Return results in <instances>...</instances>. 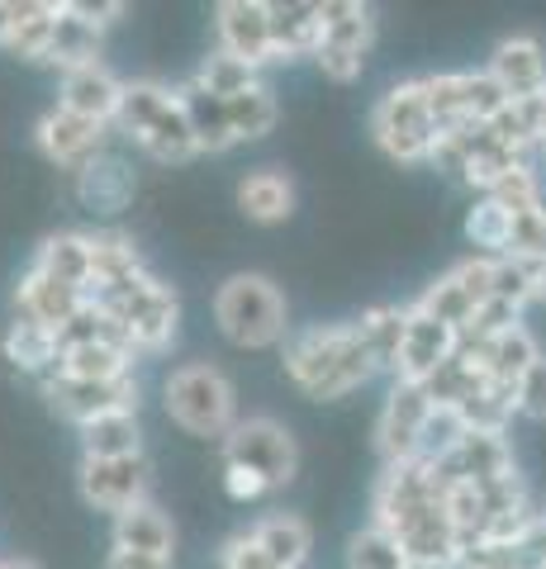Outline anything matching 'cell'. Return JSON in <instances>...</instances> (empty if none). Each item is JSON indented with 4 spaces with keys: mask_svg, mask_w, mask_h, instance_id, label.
<instances>
[{
    "mask_svg": "<svg viewBox=\"0 0 546 569\" xmlns=\"http://www.w3.org/2000/svg\"><path fill=\"white\" fill-rule=\"evenodd\" d=\"M286 370L309 399H343L351 389H361L380 366L371 361V351L351 323H324L299 332L286 347Z\"/></svg>",
    "mask_w": 546,
    "mask_h": 569,
    "instance_id": "cell-1",
    "label": "cell"
},
{
    "mask_svg": "<svg viewBox=\"0 0 546 569\" xmlns=\"http://www.w3.org/2000/svg\"><path fill=\"white\" fill-rule=\"evenodd\" d=\"M215 323L234 347L267 351L286 337V295L267 276H228L215 295Z\"/></svg>",
    "mask_w": 546,
    "mask_h": 569,
    "instance_id": "cell-2",
    "label": "cell"
},
{
    "mask_svg": "<svg viewBox=\"0 0 546 569\" xmlns=\"http://www.w3.org/2000/svg\"><path fill=\"white\" fill-rule=\"evenodd\" d=\"M167 413L176 427H186L190 437H228L238 422V395L234 385H228V376L219 366L209 361H190V366H176L167 385Z\"/></svg>",
    "mask_w": 546,
    "mask_h": 569,
    "instance_id": "cell-3",
    "label": "cell"
},
{
    "mask_svg": "<svg viewBox=\"0 0 546 569\" xmlns=\"http://www.w3.org/2000/svg\"><path fill=\"white\" fill-rule=\"evenodd\" d=\"M91 305H100L119 328H125L133 356L138 351H167L176 342V328H181V305H176V290L157 280L152 271H143L133 284H125V290H115L105 299H91Z\"/></svg>",
    "mask_w": 546,
    "mask_h": 569,
    "instance_id": "cell-4",
    "label": "cell"
},
{
    "mask_svg": "<svg viewBox=\"0 0 546 569\" xmlns=\"http://www.w3.org/2000/svg\"><path fill=\"white\" fill-rule=\"evenodd\" d=\"M371 133L395 162H428L437 123L423 100V81H399L395 91H385L380 104L371 110Z\"/></svg>",
    "mask_w": 546,
    "mask_h": 569,
    "instance_id": "cell-5",
    "label": "cell"
},
{
    "mask_svg": "<svg viewBox=\"0 0 546 569\" xmlns=\"http://www.w3.org/2000/svg\"><path fill=\"white\" fill-rule=\"evenodd\" d=\"M371 39H376L371 6H357V0H324L314 62H319L324 77H332V81H357L361 67H366V52H371Z\"/></svg>",
    "mask_w": 546,
    "mask_h": 569,
    "instance_id": "cell-6",
    "label": "cell"
},
{
    "mask_svg": "<svg viewBox=\"0 0 546 569\" xmlns=\"http://www.w3.org/2000/svg\"><path fill=\"white\" fill-rule=\"evenodd\" d=\"M224 466L252 470L271 493V489H280V485H290L295 479L299 447L276 418H248V422H234V432L224 437Z\"/></svg>",
    "mask_w": 546,
    "mask_h": 569,
    "instance_id": "cell-7",
    "label": "cell"
},
{
    "mask_svg": "<svg viewBox=\"0 0 546 569\" xmlns=\"http://www.w3.org/2000/svg\"><path fill=\"white\" fill-rule=\"evenodd\" d=\"M423 100H428V114L443 129L456 123H489L504 110V91L489 81V71H443V77H423Z\"/></svg>",
    "mask_w": 546,
    "mask_h": 569,
    "instance_id": "cell-8",
    "label": "cell"
},
{
    "mask_svg": "<svg viewBox=\"0 0 546 569\" xmlns=\"http://www.w3.org/2000/svg\"><path fill=\"white\" fill-rule=\"evenodd\" d=\"M43 399L58 418L67 422H96L105 413H138V380H72V376H48L43 380Z\"/></svg>",
    "mask_w": 546,
    "mask_h": 569,
    "instance_id": "cell-9",
    "label": "cell"
},
{
    "mask_svg": "<svg viewBox=\"0 0 546 569\" xmlns=\"http://www.w3.org/2000/svg\"><path fill=\"white\" fill-rule=\"evenodd\" d=\"M148 456L119 460H86L81 456V498L100 512H125L148 498Z\"/></svg>",
    "mask_w": 546,
    "mask_h": 569,
    "instance_id": "cell-10",
    "label": "cell"
},
{
    "mask_svg": "<svg viewBox=\"0 0 546 569\" xmlns=\"http://www.w3.org/2000/svg\"><path fill=\"white\" fill-rule=\"evenodd\" d=\"M390 537L399 541L409 569H456L461 565V537H456V527L443 518L437 503L418 508L404 522H395Z\"/></svg>",
    "mask_w": 546,
    "mask_h": 569,
    "instance_id": "cell-11",
    "label": "cell"
},
{
    "mask_svg": "<svg viewBox=\"0 0 546 569\" xmlns=\"http://www.w3.org/2000/svg\"><path fill=\"white\" fill-rule=\"evenodd\" d=\"M215 24H219V52H228V58L248 62L252 71L276 62L267 0H224V6H215Z\"/></svg>",
    "mask_w": 546,
    "mask_h": 569,
    "instance_id": "cell-12",
    "label": "cell"
},
{
    "mask_svg": "<svg viewBox=\"0 0 546 569\" xmlns=\"http://www.w3.org/2000/svg\"><path fill=\"white\" fill-rule=\"evenodd\" d=\"M428 408H433L428 389L395 380L390 399H385V413L376 422V447L385 456V466H399V460H414L418 456V432H423V418H428Z\"/></svg>",
    "mask_w": 546,
    "mask_h": 569,
    "instance_id": "cell-13",
    "label": "cell"
},
{
    "mask_svg": "<svg viewBox=\"0 0 546 569\" xmlns=\"http://www.w3.org/2000/svg\"><path fill=\"white\" fill-rule=\"evenodd\" d=\"M33 138H39V152L48 157L52 167H62V171H81L91 157L105 152V123L77 119V114L58 110V104H52V110L39 119Z\"/></svg>",
    "mask_w": 546,
    "mask_h": 569,
    "instance_id": "cell-14",
    "label": "cell"
},
{
    "mask_svg": "<svg viewBox=\"0 0 546 569\" xmlns=\"http://www.w3.org/2000/svg\"><path fill=\"white\" fill-rule=\"evenodd\" d=\"M451 351H456V332L409 309L404 342H399V356H395V380H404V385H428L433 370L451 361Z\"/></svg>",
    "mask_w": 546,
    "mask_h": 569,
    "instance_id": "cell-15",
    "label": "cell"
},
{
    "mask_svg": "<svg viewBox=\"0 0 546 569\" xmlns=\"http://www.w3.org/2000/svg\"><path fill=\"white\" fill-rule=\"evenodd\" d=\"M119 91H125V81H119L110 67H105V62H86V67L62 71L58 110L77 114V119H91V123H115Z\"/></svg>",
    "mask_w": 546,
    "mask_h": 569,
    "instance_id": "cell-16",
    "label": "cell"
},
{
    "mask_svg": "<svg viewBox=\"0 0 546 569\" xmlns=\"http://www.w3.org/2000/svg\"><path fill=\"white\" fill-rule=\"evenodd\" d=\"M81 305H86L81 290H67V284H58V280L43 276V271H33V266L24 271V280L14 284V318H24V323H39L48 332H58Z\"/></svg>",
    "mask_w": 546,
    "mask_h": 569,
    "instance_id": "cell-17",
    "label": "cell"
},
{
    "mask_svg": "<svg viewBox=\"0 0 546 569\" xmlns=\"http://www.w3.org/2000/svg\"><path fill=\"white\" fill-rule=\"evenodd\" d=\"M489 81L504 91V100H523L546 86V52L537 39H527V33H518V39H504L495 48V58H489Z\"/></svg>",
    "mask_w": 546,
    "mask_h": 569,
    "instance_id": "cell-18",
    "label": "cell"
},
{
    "mask_svg": "<svg viewBox=\"0 0 546 569\" xmlns=\"http://www.w3.org/2000/svg\"><path fill=\"white\" fill-rule=\"evenodd\" d=\"M115 550H133V556H152V560H171L176 550V527L157 503H133L125 512H115Z\"/></svg>",
    "mask_w": 546,
    "mask_h": 569,
    "instance_id": "cell-19",
    "label": "cell"
},
{
    "mask_svg": "<svg viewBox=\"0 0 546 569\" xmlns=\"http://www.w3.org/2000/svg\"><path fill=\"white\" fill-rule=\"evenodd\" d=\"M443 475L451 479H470V485H489V479H504L514 475V447L499 437V432H466L461 447H456L447 460H437Z\"/></svg>",
    "mask_w": 546,
    "mask_h": 569,
    "instance_id": "cell-20",
    "label": "cell"
},
{
    "mask_svg": "<svg viewBox=\"0 0 546 569\" xmlns=\"http://www.w3.org/2000/svg\"><path fill=\"white\" fill-rule=\"evenodd\" d=\"M133 171L129 162H119V157L110 152H100L91 157L81 171H77V200L91 209V213H119V209H129L133 204Z\"/></svg>",
    "mask_w": 546,
    "mask_h": 569,
    "instance_id": "cell-21",
    "label": "cell"
},
{
    "mask_svg": "<svg viewBox=\"0 0 546 569\" xmlns=\"http://www.w3.org/2000/svg\"><path fill=\"white\" fill-rule=\"evenodd\" d=\"M148 266L138 257V247L119 233H91V280H86V299H105L125 290L143 276Z\"/></svg>",
    "mask_w": 546,
    "mask_h": 569,
    "instance_id": "cell-22",
    "label": "cell"
},
{
    "mask_svg": "<svg viewBox=\"0 0 546 569\" xmlns=\"http://www.w3.org/2000/svg\"><path fill=\"white\" fill-rule=\"evenodd\" d=\"M176 100H181L186 129H190V138H196V152H228L234 148V129H228V114H224L219 96H209L205 86L190 77L186 86H176Z\"/></svg>",
    "mask_w": 546,
    "mask_h": 569,
    "instance_id": "cell-23",
    "label": "cell"
},
{
    "mask_svg": "<svg viewBox=\"0 0 546 569\" xmlns=\"http://www.w3.org/2000/svg\"><path fill=\"white\" fill-rule=\"evenodd\" d=\"M252 546L267 556L276 569H305L309 560V546H314V531L305 518H295V512H271V518H261L252 531Z\"/></svg>",
    "mask_w": 546,
    "mask_h": 569,
    "instance_id": "cell-24",
    "label": "cell"
},
{
    "mask_svg": "<svg viewBox=\"0 0 546 569\" xmlns=\"http://www.w3.org/2000/svg\"><path fill=\"white\" fill-rule=\"evenodd\" d=\"M271 48L280 58H314L319 48V6L314 0H290V6H267Z\"/></svg>",
    "mask_w": 546,
    "mask_h": 569,
    "instance_id": "cell-25",
    "label": "cell"
},
{
    "mask_svg": "<svg viewBox=\"0 0 546 569\" xmlns=\"http://www.w3.org/2000/svg\"><path fill=\"white\" fill-rule=\"evenodd\" d=\"M33 271L52 276L67 290L86 295V280H91V233H52L43 238L39 257H33Z\"/></svg>",
    "mask_w": 546,
    "mask_h": 569,
    "instance_id": "cell-26",
    "label": "cell"
},
{
    "mask_svg": "<svg viewBox=\"0 0 546 569\" xmlns=\"http://www.w3.org/2000/svg\"><path fill=\"white\" fill-rule=\"evenodd\" d=\"M43 62L62 67V71L100 62V29L86 24L67 0H58V20H52V39H48V58Z\"/></svg>",
    "mask_w": 546,
    "mask_h": 569,
    "instance_id": "cell-27",
    "label": "cell"
},
{
    "mask_svg": "<svg viewBox=\"0 0 546 569\" xmlns=\"http://www.w3.org/2000/svg\"><path fill=\"white\" fill-rule=\"evenodd\" d=\"M0 351H6V361L20 370V376L48 380L52 370H58V337H52L48 328H39V323H24V318H14V323L6 328Z\"/></svg>",
    "mask_w": 546,
    "mask_h": 569,
    "instance_id": "cell-28",
    "label": "cell"
},
{
    "mask_svg": "<svg viewBox=\"0 0 546 569\" xmlns=\"http://www.w3.org/2000/svg\"><path fill=\"white\" fill-rule=\"evenodd\" d=\"M52 20H58L52 0H14V24L6 33V52L20 62H43L48 39H52Z\"/></svg>",
    "mask_w": 546,
    "mask_h": 569,
    "instance_id": "cell-29",
    "label": "cell"
},
{
    "mask_svg": "<svg viewBox=\"0 0 546 569\" xmlns=\"http://www.w3.org/2000/svg\"><path fill=\"white\" fill-rule=\"evenodd\" d=\"M480 356H485V376L495 385H518V376L537 361L542 347H537V337L527 332L523 323H514V328L495 332L489 342H480Z\"/></svg>",
    "mask_w": 546,
    "mask_h": 569,
    "instance_id": "cell-30",
    "label": "cell"
},
{
    "mask_svg": "<svg viewBox=\"0 0 546 569\" xmlns=\"http://www.w3.org/2000/svg\"><path fill=\"white\" fill-rule=\"evenodd\" d=\"M238 204L252 223H286L295 209V186L280 171H252L238 186Z\"/></svg>",
    "mask_w": 546,
    "mask_h": 569,
    "instance_id": "cell-31",
    "label": "cell"
},
{
    "mask_svg": "<svg viewBox=\"0 0 546 569\" xmlns=\"http://www.w3.org/2000/svg\"><path fill=\"white\" fill-rule=\"evenodd\" d=\"M52 376L72 380H125L133 376V351L115 342H91V347H67L58 351V370Z\"/></svg>",
    "mask_w": 546,
    "mask_h": 569,
    "instance_id": "cell-32",
    "label": "cell"
},
{
    "mask_svg": "<svg viewBox=\"0 0 546 569\" xmlns=\"http://www.w3.org/2000/svg\"><path fill=\"white\" fill-rule=\"evenodd\" d=\"M81 456L86 460H119V456H143V432L138 413H105L81 427Z\"/></svg>",
    "mask_w": 546,
    "mask_h": 569,
    "instance_id": "cell-33",
    "label": "cell"
},
{
    "mask_svg": "<svg viewBox=\"0 0 546 569\" xmlns=\"http://www.w3.org/2000/svg\"><path fill=\"white\" fill-rule=\"evenodd\" d=\"M456 413L466 418L470 432H499L504 437V427L508 418L518 413V399H514V385H495V380H485V385H475L470 395L456 403Z\"/></svg>",
    "mask_w": 546,
    "mask_h": 569,
    "instance_id": "cell-34",
    "label": "cell"
},
{
    "mask_svg": "<svg viewBox=\"0 0 546 569\" xmlns=\"http://www.w3.org/2000/svg\"><path fill=\"white\" fill-rule=\"evenodd\" d=\"M138 148H143L148 157H157V162H190V157H196V138H190V129H186L176 86H171V104L152 119V129L138 138Z\"/></svg>",
    "mask_w": 546,
    "mask_h": 569,
    "instance_id": "cell-35",
    "label": "cell"
},
{
    "mask_svg": "<svg viewBox=\"0 0 546 569\" xmlns=\"http://www.w3.org/2000/svg\"><path fill=\"white\" fill-rule=\"evenodd\" d=\"M404 323H409V309H395V305H380V309H366L357 337L366 342V351H371L376 366H390L395 370V356H399V342H404Z\"/></svg>",
    "mask_w": 546,
    "mask_h": 569,
    "instance_id": "cell-36",
    "label": "cell"
},
{
    "mask_svg": "<svg viewBox=\"0 0 546 569\" xmlns=\"http://www.w3.org/2000/svg\"><path fill=\"white\" fill-rule=\"evenodd\" d=\"M224 114H228V129H234V142L261 138V133H271V123H276V96L257 81V86H248V91L228 96Z\"/></svg>",
    "mask_w": 546,
    "mask_h": 569,
    "instance_id": "cell-37",
    "label": "cell"
},
{
    "mask_svg": "<svg viewBox=\"0 0 546 569\" xmlns=\"http://www.w3.org/2000/svg\"><path fill=\"white\" fill-rule=\"evenodd\" d=\"M523 162L518 152H508L504 142H495L489 138V129L480 123V133H475V142H470V152H466V167H461V181H470V186H480L485 194L495 190V181L499 176H508Z\"/></svg>",
    "mask_w": 546,
    "mask_h": 569,
    "instance_id": "cell-38",
    "label": "cell"
},
{
    "mask_svg": "<svg viewBox=\"0 0 546 569\" xmlns=\"http://www.w3.org/2000/svg\"><path fill=\"white\" fill-rule=\"evenodd\" d=\"M537 284V257H495V276H489V299H499L514 313L533 305Z\"/></svg>",
    "mask_w": 546,
    "mask_h": 569,
    "instance_id": "cell-39",
    "label": "cell"
},
{
    "mask_svg": "<svg viewBox=\"0 0 546 569\" xmlns=\"http://www.w3.org/2000/svg\"><path fill=\"white\" fill-rule=\"evenodd\" d=\"M466 432L470 427L451 403H433L428 418H423V432H418V460H447L456 447H461Z\"/></svg>",
    "mask_w": 546,
    "mask_h": 569,
    "instance_id": "cell-40",
    "label": "cell"
},
{
    "mask_svg": "<svg viewBox=\"0 0 546 569\" xmlns=\"http://www.w3.org/2000/svg\"><path fill=\"white\" fill-rule=\"evenodd\" d=\"M347 565H351V569H409L399 541H395L385 527H376V522L347 541Z\"/></svg>",
    "mask_w": 546,
    "mask_h": 569,
    "instance_id": "cell-41",
    "label": "cell"
},
{
    "mask_svg": "<svg viewBox=\"0 0 546 569\" xmlns=\"http://www.w3.org/2000/svg\"><path fill=\"white\" fill-rule=\"evenodd\" d=\"M508 233H514V213L499 209L495 200H489V194H485V200L466 213V238H470L475 247H480V252L508 257Z\"/></svg>",
    "mask_w": 546,
    "mask_h": 569,
    "instance_id": "cell-42",
    "label": "cell"
},
{
    "mask_svg": "<svg viewBox=\"0 0 546 569\" xmlns=\"http://www.w3.org/2000/svg\"><path fill=\"white\" fill-rule=\"evenodd\" d=\"M196 81L205 86L209 96L228 100V96H238V91H248V86H257V71L248 62L228 58V52H209V58L200 62V71H196Z\"/></svg>",
    "mask_w": 546,
    "mask_h": 569,
    "instance_id": "cell-43",
    "label": "cell"
},
{
    "mask_svg": "<svg viewBox=\"0 0 546 569\" xmlns=\"http://www.w3.org/2000/svg\"><path fill=\"white\" fill-rule=\"evenodd\" d=\"M489 200H495L499 209H508V213H527V209H542V186H537V176L518 162L514 171L495 181Z\"/></svg>",
    "mask_w": 546,
    "mask_h": 569,
    "instance_id": "cell-44",
    "label": "cell"
},
{
    "mask_svg": "<svg viewBox=\"0 0 546 569\" xmlns=\"http://www.w3.org/2000/svg\"><path fill=\"white\" fill-rule=\"evenodd\" d=\"M514 399H518V413H523V418L546 422V356H537V361L518 376Z\"/></svg>",
    "mask_w": 546,
    "mask_h": 569,
    "instance_id": "cell-45",
    "label": "cell"
},
{
    "mask_svg": "<svg viewBox=\"0 0 546 569\" xmlns=\"http://www.w3.org/2000/svg\"><path fill=\"white\" fill-rule=\"evenodd\" d=\"M219 569H276L261 550L252 546V537H234L224 546V556H219Z\"/></svg>",
    "mask_w": 546,
    "mask_h": 569,
    "instance_id": "cell-46",
    "label": "cell"
},
{
    "mask_svg": "<svg viewBox=\"0 0 546 569\" xmlns=\"http://www.w3.org/2000/svg\"><path fill=\"white\" fill-rule=\"evenodd\" d=\"M67 6H72L77 14H81V20L86 24H91V29H110L115 20H119V14H125L129 6H125V0H67Z\"/></svg>",
    "mask_w": 546,
    "mask_h": 569,
    "instance_id": "cell-47",
    "label": "cell"
},
{
    "mask_svg": "<svg viewBox=\"0 0 546 569\" xmlns=\"http://www.w3.org/2000/svg\"><path fill=\"white\" fill-rule=\"evenodd\" d=\"M224 489H228V498H238V503H248V498L267 493V485H261L252 470H242V466H224Z\"/></svg>",
    "mask_w": 546,
    "mask_h": 569,
    "instance_id": "cell-48",
    "label": "cell"
},
{
    "mask_svg": "<svg viewBox=\"0 0 546 569\" xmlns=\"http://www.w3.org/2000/svg\"><path fill=\"white\" fill-rule=\"evenodd\" d=\"M105 569H176L171 560H152V556H133V550H115L105 556Z\"/></svg>",
    "mask_w": 546,
    "mask_h": 569,
    "instance_id": "cell-49",
    "label": "cell"
},
{
    "mask_svg": "<svg viewBox=\"0 0 546 569\" xmlns=\"http://www.w3.org/2000/svg\"><path fill=\"white\" fill-rule=\"evenodd\" d=\"M10 24H14V0H0V48H6Z\"/></svg>",
    "mask_w": 546,
    "mask_h": 569,
    "instance_id": "cell-50",
    "label": "cell"
},
{
    "mask_svg": "<svg viewBox=\"0 0 546 569\" xmlns=\"http://www.w3.org/2000/svg\"><path fill=\"white\" fill-rule=\"evenodd\" d=\"M533 299L546 305V261H537V284H533Z\"/></svg>",
    "mask_w": 546,
    "mask_h": 569,
    "instance_id": "cell-51",
    "label": "cell"
},
{
    "mask_svg": "<svg viewBox=\"0 0 546 569\" xmlns=\"http://www.w3.org/2000/svg\"><path fill=\"white\" fill-rule=\"evenodd\" d=\"M0 569H39V565L24 560V556H10V560H0Z\"/></svg>",
    "mask_w": 546,
    "mask_h": 569,
    "instance_id": "cell-52",
    "label": "cell"
},
{
    "mask_svg": "<svg viewBox=\"0 0 546 569\" xmlns=\"http://www.w3.org/2000/svg\"><path fill=\"white\" fill-rule=\"evenodd\" d=\"M537 261H546V204H542V233H537Z\"/></svg>",
    "mask_w": 546,
    "mask_h": 569,
    "instance_id": "cell-53",
    "label": "cell"
},
{
    "mask_svg": "<svg viewBox=\"0 0 546 569\" xmlns=\"http://www.w3.org/2000/svg\"><path fill=\"white\" fill-rule=\"evenodd\" d=\"M537 531H542V537H546V508L537 512Z\"/></svg>",
    "mask_w": 546,
    "mask_h": 569,
    "instance_id": "cell-54",
    "label": "cell"
},
{
    "mask_svg": "<svg viewBox=\"0 0 546 569\" xmlns=\"http://www.w3.org/2000/svg\"><path fill=\"white\" fill-rule=\"evenodd\" d=\"M523 569H533V565H523Z\"/></svg>",
    "mask_w": 546,
    "mask_h": 569,
    "instance_id": "cell-55",
    "label": "cell"
},
{
    "mask_svg": "<svg viewBox=\"0 0 546 569\" xmlns=\"http://www.w3.org/2000/svg\"><path fill=\"white\" fill-rule=\"evenodd\" d=\"M542 148H546V142H542Z\"/></svg>",
    "mask_w": 546,
    "mask_h": 569,
    "instance_id": "cell-56",
    "label": "cell"
},
{
    "mask_svg": "<svg viewBox=\"0 0 546 569\" xmlns=\"http://www.w3.org/2000/svg\"><path fill=\"white\" fill-rule=\"evenodd\" d=\"M533 569H537V565H533Z\"/></svg>",
    "mask_w": 546,
    "mask_h": 569,
    "instance_id": "cell-57",
    "label": "cell"
}]
</instances>
